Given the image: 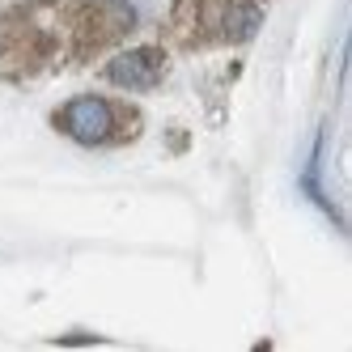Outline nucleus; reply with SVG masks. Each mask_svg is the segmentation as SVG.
Masks as SVG:
<instances>
[{"label": "nucleus", "instance_id": "obj_1", "mask_svg": "<svg viewBox=\"0 0 352 352\" xmlns=\"http://www.w3.org/2000/svg\"><path fill=\"white\" fill-rule=\"evenodd\" d=\"M56 132H64L68 140H77L85 148H102V144H128L140 132V111L111 102L102 94H81L52 115Z\"/></svg>", "mask_w": 352, "mask_h": 352}, {"label": "nucleus", "instance_id": "obj_2", "mask_svg": "<svg viewBox=\"0 0 352 352\" xmlns=\"http://www.w3.org/2000/svg\"><path fill=\"white\" fill-rule=\"evenodd\" d=\"M102 77L115 89H153L166 77V52L162 47H128L115 60H107Z\"/></svg>", "mask_w": 352, "mask_h": 352}]
</instances>
